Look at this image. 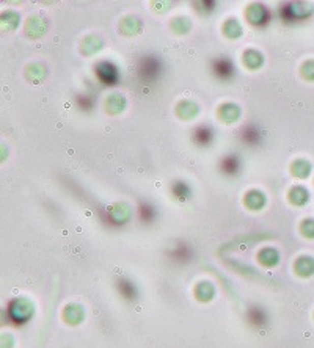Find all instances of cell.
<instances>
[{
	"instance_id": "7a4b0ae2",
	"label": "cell",
	"mask_w": 314,
	"mask_h": 348,
	"mask_svg": "<svg viewBox=\"0 0 314 348\" xmlns=\"http://www.w3.org/2000/svg\"><path fill=\"white\" fill-rule=\"evenodd\" d=\"M159 60L156 58H143L141 60V65L138 68V72L143 80L146 82H151V80H156L157 76H159Z\"/></svg>"
},
{
	"instance_id": "52a82bcc",
	"label": "cell",
	"mask_w": 314,
	"mask_h": 348,
	"mask_svg": "<svg viewBox=\"0 0 314 348\" xmlns=\"http://www.w3.org/2000/svg\"><path fill=\"white\" fill-rule=\"evenodd\" d=\"M299 273L302 276H311L314 273V261L311 258H302L299 262Z\"/></svg>"
},
{
	"instance_id": "3957f363",
	"label": "cell",
	"mask_w": 314,
	"mask_h": 348,
	"mask_svg": "<svg viewBox=\"0 0 314 348\" xmlns=\"http://www.w3.org/2000/svg\"><path fill=\"white\" fill-rule=\"evenodd\" d=\"M98 77L105 85H115V82L118 80V71L112 63L104 61L98 66Z\"/></svg>"
},
{
	"instance_id": "5b68a950",
	"label": "cell",
	"mask_w": 314,
	"mask_h": 348,
	"mask_svg": "<svg viewBox=\"0 0 314 348\" xmlns=\"http://www.w3.org/2000/svg\"><path fill=\"white\" fill-rule=\"evenodd\" d=\"M242 141L245 143V144H248V146H256L258 143L261 141V134H260V131L256 129V127H253V125H248V127H245V129L242 131Z\"/></svg>"
},
{
	"instance_id": "9c48e42d",
	"label": "cell",
	"mask_w": 314,
	"mask_h": 348,
	"mask_svg": "<svg viewBox=\"0 0 314 348\" xmlns=\"http://www.w3.org/2000/svg\"><path fill=\"white\" fill-rule=\"evenodd\" d=\"M305 231H306V234L305 235H308V237H314V219H308V223L305 225Z\"/></svg>"
},
{
	"instance_id": "277c9868",
	"label": "cell",
	"mask_w": 314,
	"mask_h": 348,
	"mask_svg": "<svg viewBox=\"0 0 314 348\" xmlns=\"http://www.w3.org/2000/svg\"><path fill=\"white\" fill-rule=\"evenodd\" d=\"M212 138H214L212 129L208 125H201L193 132V141L199 146H208L212 141Z\"/></svg>"
},
{
	"instance_id": "8992f818",
	"label": "cell",
	"mask_w": 314,
	"mask_h": 348,
	"mask_svg": "<svg viewBox=\"0 0 314 348\" xmlns=\"http://www.w3.org/2000/svg\"><path fill=\"white\" fill-rule=\"evenodd\" d=\"M241 168V163H239L237 157H226L223 162H221V170L226 174H236Z\"/></svg>"
},
{
	"instance_id": "6da1fadb",
	"label": "cell",
	"mask_w": 314,
	"mask_h": 348,
	"mask_svg": "<svg viewBox=\"0 0 314 348\" xmlns=\"http://www.w3.org/2000/svg\"><path fill=\"white\" fill-rule=\"evenodd\" d=\"M212 72L214 76L218 79V80H223V82H228L234 77L236 74V68L234 65L226 60V58H217L214 63H212Z\"/></svg>"
},
{
	"instance_id": "ba28073f",
	"label": "cell",
	"mask_w": 314,
	"mask_h": 348,
	"mask_svg": "<svg viewBox=\"0 0 314 348\" xmlns=\"http://www.w3.org/2000/svg\"><path fill=\"white\" fill-rule=\"evenodd\" d=\"M140 215H141V218H148V216L154 215V210H153V207H150L148 204H145V206L140 207Z\"/></svg>"
}]
</instances>
